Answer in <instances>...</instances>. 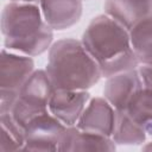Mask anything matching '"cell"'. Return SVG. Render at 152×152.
<instances>
[{
  "label": "cell",
  "mask_w": 152,
  "mask_h": 152,
  "mask_svg": "<svg viewBox=\"0 0 152 152\" xmlns=\"http://www.w3.org/2000/svg\"><path fill=\"white\" fill-rule=\"evenodd\" d=\"M83 46L104 76L127 71L138 63L127 31L110 17H97L91 21L83 34Z\"/></svg>",
  "instance_id": "6da1fadb"
},
{
  "label": "cell",
  "mask_w": 152,
  "mask_h": 152,
  "mask_svg": "<svg viewBox=\"0 0 152 152\" xmlns=\"http://www.w3.org/2000/svg\"><path fill=\"white\" fill-rule=\"evenodd\" d=\"M46 75L55 89L77 90L90 87L102 74L84 46L62 40L51 50Z\"/></svg>",
  "instance_id": "7a4b0ae2"
},
{
  "label": "cell",
  "mask_w": 152,
  "mask_h": 152,
  "mask_svg": "<svg viewBox=\"0 0 152 152\" xmlns=\"http://www.w3.org/2000/svg\"><path fill=\"white\" fill-rule=\"evenodd\" d=\"M34 5L11 4L6 6L2 17L5 44L10 49L30 55L43 52L52 38L50 26L45 24Z\"/></svg>",
  "instance_id": "3957f363"
},
{
  "label": "cell",
  "mask_w": 152,
  "mask_h": 152,
  "mask_svg": "<svg viewBox=\"0 0 152 152\" xmlns=\"http://www.w3.org/2000/svg\"><path fill=\"white\" fill-rule=\"evenodd\" d=\"M88 94L77 90L55 89L49 99V107L52 115L63 125H72L83 109Z\"/></svg>",
  "instance_id": "277c9868"
},
{
  "label": "cell",
  "mask_w": 152,
  "mask_h": 152,
  "mask_svg": "<svg viewBox=\"0 0 152 152\" xmlns=\"http://www.w3.org/2000/svg\"><path fill=\"white\" fill-rule=\"evenodd\" d=\"M106 10L110 18L131 30L138 21L151 15V0H107Z\"/></svg>",
  "instance_id": "5b68a950"
},
{
  "label": "cell",
  "mask_w": 152,
  "mask_h": 152,
  "mask_svg": "<svg viewBox=\"0 0 152 152\" xmlns=\"http://www.w3.org/2000/svg\"><path fill=\"white\" fill-rule=\"evenodd\" d=\"M114 114L108 103L103 102L100 99H96L86 109L80 121V128L86 132L100 135L113 134L115 126Z\"/></svg>",
  "instance_id": "8992f818"
},
{
  "label": "cell",
  "mask_w": 152,
  "mask_h": 152,
  "mask_svg": "<svg viewBox=\"0 0 152 152\" xmlns=\"http://www.w3.org/2000/svg\"><path fill=\"white\" fill-rule=\"evenodd\" d=\"M42 7L46 24L56 28L77 21L81 13L80 0H42Z\"/></svg>",
  "instance_id": "52a82bcc"
},
{
  "label": "cell",
  "mask_w": 152,
  "mask_h": 152,
  "mask_svg": "<svg viewBox=\"0 0 152 152\" xmlns=\"http://www.w3.org/2000/svg\"><path fill=\"white\" fill-rule=\"evenodd\" d=\"M131 45L138 62H152V15L138 21L131 28Z\"/></svg>",
  "instance_id": "ba28073f"
},
{
  "label": "cell",
  "mask_w": 152,
  "mask_h": 152,
  "mask_svg": "<svg viewBox=\"0 0 152 152\" xmlns=\"http://www.w3.org/2000/svg\"><path fill=\"white\" fill-rule=\"evenodd\" d=\"M139 75L142 81V84L152 89V62L145 63V65L139 69Z\"/></svg>",
  "instance_id": "9c48e42d"
},
{
  "label": "cell",
  "mask_w": 152,
  "mask_h": 152,
  "mask_svg": "<svg viewBox=\"0 0 152 152\" xmlns=\"http://www.w3.org/2000/svg\"><path fill=\"white\" fill-rule=\"evenodd\" d=\"M14 1H33V0H14Z\"/></svg>",
  "instance_id": "30bf717a"
},
{
  "label": "cell",
  "mask_w": 152,
  "mask_h": 152,
  "mask_svg": "<svg viewBox=\"0 0 152 152\" xmlns=\"http://www.w3.org/2000/svg\"><path fill=\"white\" fill-rule=\"evenodd\" d=\"M151 15H152V0H151Z\"/></svg>",
  "instance_id": "8fae6325"
}]
</instances>
